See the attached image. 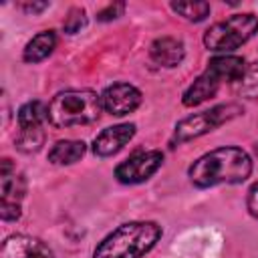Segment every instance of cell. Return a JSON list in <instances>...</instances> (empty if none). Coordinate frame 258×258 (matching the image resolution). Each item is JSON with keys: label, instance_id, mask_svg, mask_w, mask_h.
<instances>
[{"label": "cell", "instance_id": "cell-3", "mask_svg": "<svg viewBox=\"0 0 258 258\" xmlns=\"http://www.w3.org/2000/svg\"><path fill=\"white\" fill-rule=\"evenodd\" d=\"M103 109L101 97L89 89L60 91L48 103V123L52 127H75L89 125L99 119Z\"/></svg>", "mask_w": 258, "mask_h": 258}, {"label": "cell", "instance_id": "cell-20", "mask_svg": "<svg viewBox=\"0 0 258 258\" xmlns=\"http://www.w3.org/2000/svg\"><path fill=\"white\" fill-rule=\"evenodd\" d=\"M87 24V16L83 8H71L69 16L64 18V32L67 34H77L81 32V28Z\"/></svg>", "mask_w": 258, "mask_h": 258}, {"label": "cell", "instance_id": "cell-17", "mask_svg": "<svg viewBox=\"0 0 258 258\" xmlns=\"http://www.w3.org/2000/svg\"><path fill=\"white\" fill-rule=\"evenodd\" d=\"M234 91H236V95L246 97V99L258 97V62L246 64L242 77L234 83Z\"/></svg>", "mask_w": 258, "mask_h": 258}, {"label": "cell", "instance_id": "cell-5", "mask_svg": "<svg viewBox=\"0 0 258 258\" xmlns=\"http://www.w3.org/2000/svg\"><path fill=\"white\" fill-rule=\"evenodd\" d=\"M240 113H242V107L240 105L228 103V105H218V107H212L208 111L189 115V117L181 119L175 125V139L179 143L189 141V139H196V137H200V135H204L208 131H214L216 127H220L222 123L234 119Z\"/></svg>", "mask_w": 258, "mask_h": 258}, {"label": "cell", "instance_id": "cell-6", "mask_svg": "<svg viewBox=\"0 0 258 258\" xmlns=\"http://www.w3.org/2000/svg\"><path fill=\"white\" fill-rule=\"evenodd\" d=\"M163 163V153L157 149L149 151H137L129 159L121 161L115 167V177L121 183L133 185V183H143L147 181Z\"/></svg>", "mask_w": 258, "mask_h": 258}, {"label": "cell", "instance_id": "cell-11", "mask_svg": "<svg viewBox=\"0 0 258 258\" xmlns=\"http://www.w3.org/2000/svg\"><path fill=\"white\" fill-rule=\"evenodd\" d=\"M244 69H246L244 58L234 56V54H224V56H214V58L208 62V69H206V71H208L220 85H224V83L234 85V83L242 77Z\"/></svg>", "mask_w": 258, "mask_h": 258}, {"label": "cell", "instance_id": "cell-4", "mask_svg": "<svg viewBox=\"0 0 258 258\" xmlns=\"http://www.w3.org/2000/svg\"><path fill=\"white\" fill-rule=\"evenodd\" d=\"M258 30V16L252 12L234 14L212 24L204 34V44L214 52H230L248 42Z\"/></svg>", "mask_w": 258, "mask_h": 258}, {"label": "cell", "instance_id": "cell-22", "mask_svg": "<svg viewBox=\"0 0 258 258\" xmlns=\"http://www.w3.org/2000/svg\"><path fill=\"white\" fill-rule=\"evenodd\" d=\"M246 206H248V212H250L254 218H258V181L248 189Z\"/></svg>", "mask_w": 258, "mask_h": 258}, {"label": "cell", "instance_id": "cell-13", "mask_svg": "<svg viewBox=\"0 0 258 258\" xmlns=\"http://www.w3.org/2000/svg\"><path fill=\"white\" fill-rule=\"evenodd\" d=\"M0 191H2V202H14V204H20V198L26 191V183L22 175H16V167L12 165L10 159H2Z\"/></svg>", "mask_w": 258, "mask_h": 258}, {"label": "cell", "instance_id": "cell-14", "mask_svg": "<svg viewBox=\"0 0 258 258\" xmlns=\"http://www.w3.org/2000/svg\"><path fill=\"white\" fill-rule=\"evenodd\" d=\"M87 151L85 141L79 139H62L56 141L52 145V149L48 151V161L54 165H71L75 161H79Z\"/></svg>", "mask_w": 258, "mask_h": 258}, {"label": "cell", "instance_id": "cell-2", "mask_svg": "<svg viewBox=\"0 0 258 258\" xmlns=\"http://www.w3.org/2000/svg\"><path fill=\"white\" fill-rule=\"evenodd\" d=\"M161 238L157 222H127L105 236L93 258H143Z\"/></svg>", "mask_w": 258, "mask_h": 258}, {"label": "cell", "instance_id": "cell-10", "mask_svg": "<svg viewBox=\"0 0 258 258\" xmlns=\"http://www.w3.org/2000/svg\"><path fill=\"white\" fill-rule=\"evenodd\" d=\"M149 54L151 58L161 64V67H177L183 56H185V46L179 38H173V36H161V38H155L149 46Z\"/></svg>", "mask_w": 258, "mask_h": 258}, {"label": "cell", "instance_id": "cell-7", "mask_svg": "<svg viewBox=\"0 0 258 258\" xmlns=\"http://www.w3.org/2000/svg\"><path fill=\"white\" fill-rule=\"evenodd\" d=\"M101 103L107 113L121 117L135 111L141 105V91L129 83H115L103 91Z\"/></svg>", "mask_w": 258, "mask_h": 258}, {"label": "cell", "instance_id": "cell-9", "mask_svg": "<svg viewBox=\"0 0 258 258\" xmlns=\"http://www.w3.org/2000/svg\"><path fill=\"white\" fill-rule=\"evenodd\" d=\"M135 135V125L133 123H119L113 127L103 129L95 141H93V153L99 157H109L121 151Z\"/></svg>", "mask_w": 258, "mask_h": 258}, {"label": "cell", "instance_id": "cell-12", "mask_svg": "<svg viewBox=\"0 0 258 258\" xmlns=\"http://www.w3.org/2000/svg\"><path fill=\"white\" fill-rule=\"evenodd\" d=\"M220 87H222V85H220L208 71H204V73L185 89L181 101H183L185 107H196V105H200V103L212 99V97L218 93Z\"/></svg>", "mask_w": 258, "mask_h": 258}, {"label": "cell", "instance_id": "cell-23", "mask_svg": "<svg viewBox=\"0 0 258 258\" xmlns=\"http://www.w3.org/2000/svg\"><path fill=\"white\" fill-rule=\"evenodd\" d=\"M123 8H125L123 4H115V6H113V4H109L105 10H101V12H99V16H97V18H99V20H113V18H117V16L123 12Z\"/></svg>", "mask_w": 258, "mask_h": 258}, {"label": "cell", "instance_id": "cell-21", "mask_svg": "<svg viewBox=\"0 0 258 258\" xmlns=\"http://www.w3.org/2000/svg\"><path fill=\"white\" fill-rule=\"evenodd\" d=\"M20 204H14V202H2L0 204V218L4 222H14L20 218Z\"/></svg>", "mask_w": 258, "mask_h": 258}, {"label": "cell", "instance_id": "cell-16", "mask_svg": "<svg viewBox=\"0 0 258 258\" xmlns=\"http://www.w3.org/2000/svg\"><path fill=\"white\" fill-rule=\"evenodd\" d=\"M18 127L24 129H40L42 123L48 119V105L42 101H28L18 109Z\"/></svg>", "mask_w": 258, "mask_h": 258}, {"label": "cell", "instance_id": "cell-24", "mask_svg": "<svg viewBox=\"0 0 258 258\" xmlns=\"http://www.w3.org/2000/svg\"><path fill=\"white\" fill-rule=\"evenodd\" d=\"M46 6H48L46 2H32V4L28 2V4H22V10H26V12H32V14H34V12H40V10H44Z\"/></svg>", "mask_w": 258, "mask_h": 258}, {"label": "cell", "instance_id": "cell-19", "mask_svg": "<svg viewBox=\"0 0 258 258\" xmlns=\"http://www.w3.org/2000/svg\"><path fill=\"white\" fill-rule=\"evenodd\" d=\"M44 141V131L42 127L40 129H24L18 133L16 137V147L24 153H32V151H38L40 145Z\"/></svg>", "mask_w": 258, "mask_h": 258}, {"label": "cell", "instance_id": "cell-18", "mask_svg": "<svg viewBox=\"0 0 258 258\" xmlns=\"http://www.w3.org/2000/svg\"><path fill=\"white\" fill-rule=\"evenodd\" d=\"M171 10L183 16L185 20L200 22L210 14V4L208 2H171Z\"/></svg>", "mask_w": 258, "mask_h": 258}, {"label": "cell", "instance_id": "cell-15", "mask_svg": "<svg viewBox=\"0 0 258 258\" xmlns=\"http://www.w3.org/2000/svg\"><path fill=\"white\" fill-rule=\"evenodd\" d=\"M54 46H56V34L52 30H42L28 40V44L24 46L22 58L26 62H32V64L40 62L54 50Z\"/></svg>", "mask_w": 258, "mask_h": 258}, {"label": "cell", "instance_id": "cell-1", "mask_svg": "<svg viewBox=\"0 0 258 258\" xmlns=\"http://www.w3.org/2000/svg\"><path fill=\"white\" fill-rule=\"evenodd\" d=\"M189 179L198 187L242 183L252 173V159L240 147H218L198 157L189 167Z\"/></svg>", "mask_w": 258, "mask_h": 258}, {"label": "cell", "instance_id": "cell-8", "mask_svg": "<svg viewBox=\"0 0 258 258\" xmlns=\"http://www.w3.org/2000/svg\"><path fill=\"white\" fill-rule=\"evenodd\" d=\"M0 258H54L52 250L28 234H12L2 242Z\"/></svg>", "mask_w": 258, "mask_h": 258}]
</instances>
